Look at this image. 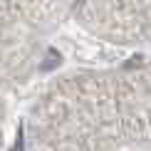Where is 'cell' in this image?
<instances>
[]
</instances>
